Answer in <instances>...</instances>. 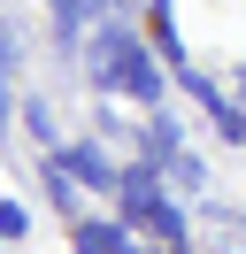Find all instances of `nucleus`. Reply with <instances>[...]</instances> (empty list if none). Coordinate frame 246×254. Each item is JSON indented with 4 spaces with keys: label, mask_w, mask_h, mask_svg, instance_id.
Returning a JSON list of instances; mask_svg holds the SVG:
<instances>
[{
    "label": "nucleus",
    "mask_w": 246,
    "mask_h": 254,
    "mask_svg": "<svg viewBox=\"0 0 246 254\" xmlns=\"http://www.w3.org/2000/svg\"><path fill=\"white\" fill-rule=\"evenodd\" d=\"M46 154H62V170H69L77 185H100V192H116V162H108L92 139H62V146H46Z\"/></svg>",
    "instance_id": "nucleus-1"
},
{
    "label": "nucleus",
    "mask_w": 246,
    "mask_h": 254,
    "mask_svg": "<svg viewBox=\"0 0 246 254\" xmlns=\"http://www.w3.org/2000/svg\"><path fill=\"white\" fill-rule=\"evenodd\" d=\"M123 47H131V31H123V23H92V39H85V77H92V85H116Z\"/></svg>",
    "instance_id": "nucleus-2"
},
{
    "label": "nucleus",
    "mask_w": 246,
    "mask_h": 254,
    "mask_svg": "<svg viewBox=\"0 0 246 254\" xmlns=\"http://www.w3.org/2000/svg\"><path fill=\"white\" fill-rule=\"evenodd\" d=\"M116 200H123V223H146L162 208V170H116Z\"/></svg>",
    "instance_id": "nucleus-3"
},
{
    "label": "nucleus",
    "mask_w": 246,
    "mask_h": 254,
    "mask_svg": "<svg viewBox=\"0 0 246 254\" xmlns=\"http://www.w3.org/2000/svg\"><path fill=\"white\" fill-rule=\"evenodd\" d=\"M116 85H123L131 100H162V69L146 62V47H138V39L123 47V69H116Z\"/></svg>",
    "instance_id": "nucleus-4"
},
{
    "label": "nucleus",
    "mask_w": 246,
    "mask_h": 254,
    "mask_svg": "<svg viewBox=\"0 0 246 254\" xmlns=\"http://www.w3.org/2000/svg\"><path fill=\"white\" fill-rule=\"evenodd\" d=\"M200 239H208L215 254H246V216L239 208H208V216H200Z\"/></svg>",
    "instance_id": "nucleus-5"
},
{
    "label": "nucleus",
    "mask_w": 246,
    "mask_h": 254,
    "mask_svg": "<svg viewBox=\"0 0 246 254\" xmlns=\"http://www.w3.org/2000/svg\"><path fill=\"white\" fill-rule=\"evenodd\" d=\"M108 16V0H54V39H85Z\"/></svg>",
    "instance_id": "nucleus-6"
},
{
    "label": "nucleus",
    "mask_w": 246,
    "mask_h": 254,
    "mask_svg": "<svg viewBox=\"0 0 246 254\" xmlns=\"http://www.w3.org/2000/svg\"><path fill=\"white\" fill-rule=\"evenodd\" d=\"M162 185H184V192H200V185H208V162L177 146V154H162Z\"/></svg>",
    "instance_id": "nucleus-7"
},
{
    "label": "nucleus",
    "mask_w": 246,
    "mask_h": 254,
    "mask_svg": "<svg viewBox=\"0 0 246 254\" xmlns=\"http://www.w3.org/2000/svg\"><path fill=\"white\" fill-rule=\"evenodd\" d=\"M131 239V223H77V254H116Z\"/></svg>",
    "instance_id": "nucleus-8"
},
{
    "label": "nucleus",
    "mask_w": 246,
    "mask_h": 254,
    "mask_svg": "<svg viewBox=\"0 0 246 254\" xmlns=\"http://www.w3.org/2000/svg\"><path fill=\"white\" fill-rule=\"evenodd\" d=\"M46 200H54L62 216H77V177L62 170V154H46Z\"/></svg>",
    "instance_id": "nucleus-9"
},
{
    "label": "nucleus",
    "mask_w": 246,
    "mask_h": 254,
    "mask_svg": "<svg viewBox=\"0 0 246 254\" xmlns=\"http://www.w3.org/2000/svg\"><path fill=\"white\" fill-rule=\"evenodd\" d=\"M23 124H31V139H39V146H62V124H54L46 100H23Z\"/></svg>",
    "instance_id": "nucleus-10"
},
{
    "label": "nucleus",
    "mask_w": 246,
    "mask_h": 254,
    "mask_svg": "<svg viewBox=\"0 0 246 254\" xmlns=\"http://www.w3.org/2000/svg\"><path fill=\"white\" fill-rule=\"evenodd\" d=\"M146 154H154V162L177 154V124H169V116H154V124H146Z\"/></svg>",
    "instance_id": "nucleus-11"
},
{
    "label": "nucleus",
    "mask_w": 246,
    "mask_h": 254,
    "mask_svg": "<svg viewBox=\"0 0 246 254\" xmlns=\"http://www.w3.org/2000/svg\"><path fill=\"white\" fill-rule=\"evenodd\" d=\"M23 231H31V216H23L15 200H0V239H23Z\"/></svg>",
    "instance_id": "nucleus-12"
},
{
    "label": "nucleus",
    "mask_w": 246,
    "mask_h": 254,
    "mask_svg": "<svg viewBox=\"0 0 246 254\" xmlns=\"http://www.w3.org/2000/svg\"><path fill=\"white\" fill-rule=\"evenodd\" d=\"M8 124H15V100H8V69H0V139H8Z\"/></svg>",
    "instance_id": "nucleus-13"
},
{
    "label": "nucleus",
    "mask_w": 246,
    "mask_h": 254,
    "mask_svg": "<svg viewBox=\"0 0 246 254\" xmlns=\"http://www.w3.org/2000/svg\"><path fill=\"white\" fill-rule=\"evenodd\" d=\"M15 54H23V47H15V31L0 23V69H15Z\"/></svg>",
    "instance_id": "nucleus-14"
},
{
    "label": "nucleus",
    "mask_w": 246,
    "mask_h": 254,
    "mask_svg": "<svg viewBox=\"0 0 246 254\" xmlns=\"http://www.w3.org/2000/svg\"><path fill=\"white\" fill-rule=\"evenodd\" d=\"M116 254H146V247H138V239H123V247H116Z\"/></svg>",
    "instance_id": "nucleus-15"
}]
</instances>
